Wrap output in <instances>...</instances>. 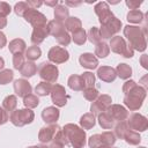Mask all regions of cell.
Listing matches in <instances>:
<instances>
[{
    "instance_id": "cell-1",
    "label": "cell",
    "mask_w": 148,
    "mask_h": 148,
    "mask_svg": "<svg viewBox=\"0 0 148 148\" xmlns=\"http://www.w3.org/2000/svg\"><path fill=\"white\" fill-rule=\"evenodd\" d=\"M123 92L125 94L124 104L131 110L136 111L142 106V103L147 96V90L143 89L133 80H128L123 86Z\"/></svg>"
},
{
    "instance_id": "cell-2",
    "label": "cell",
    "mask_w": 148,
    "mask_h": 148,
    "mask_svg": "<svg viewBox=\"0 0 148 148\" xmlns=\"http://www.w3.org/2000/svg\"><path fill=\"white\" fill-rule=\"evenodd\" d=\"M124 36L128 40L130 47L134 51L143 52L147 47V42H146V35L143 34L142 29L136 25H126L124 28Z\"/></svg>"
},
{
    "instance_id": "cell-3",
    "label": "cell",
    "mask_w": 148,
    "mask_h": 148,
    "mask_svg": "<svg viewBox=\"0 0 148 148\" xmlns=\"http://www.w3.org/2000/svg\"><path fill=\"white\" fill-rule=\"evenodd\" d=\"M64 133L66 134V138L68 140V143H71V146L73 148H83L86 145V132L83 128H81L80 126L75 125V124H66L62 127Z\"/></svg>"
},
{
    "instance_id": "cell-4",
    "label": "cell",
    "mask_w": 148,
    "mask_h": 148,
    "mask_svg": "<svg viewBox=\"0 0 148 148\" xmlns=\"http://www.w3.org/2000/svg\"><path fill=\"white\" fill-rule=\"evenodd\" d=\"M35 118V113L31 109H18V110H14L13 112H10L9 116V120L13 125L17 126V127H22L24 125L31 124L34 121Z\"/></svg>"
},
{
    "instance_id": "cell-5",
    "label": "cell",
    "mask_w": 148,
    "mask_h": 148,
    "mask_svg": "<svg viewBox=\"0 0 148 148\" xmlns=\"http://www.w3.org/2000/svg\"><path fill=\"white\" fill-rule=\"evenodd\" d=\"M37 72H38L39 77L43 81L49 82V83H56L59 77L58 67L51 62H46V61L40 62L37 67Z\"/></svg>"
},
{
    "instance_id": "cell-6",
    "label": "cell",
    "mask_w": 148,
    "mask_h": 148,
    "mask_svg": "<svg viewBox=\"0 0 148 148\" xmlns=\"http://www.w3.org/2000/svg\"><path fill=\"white\" fill-rule=\"evenodd\" d=\"M109 47L114 53H118V54H120L125 58H132L134 56V51L130 47V45L126 43L124 37H120V36H113L110 39Z\"/></svg>"
},
{
    "instance_id": "cell-7",
    "label": "cell",
    "mask_w": 148,
    "mask_h": 148,
    "mask_svg": "<svg viewBox=\"0 0 148 148\" xmlns=\"http://www.w3.org/2000/svg\"><path fill=\"white\" fill-rule=\"evenodd\" d=\"M121 25H123L121 24V21L114 16L113 18H111L110 21H108L105 24H102L101 25V29H99L101 38L111 39L117 32L120 31Z\"/></svg>"
},
{
    "instance_id": "cell-8",
    "label": "cell",
    "mask_w": 148,
    "mask_h": 148,
    "mask_svg": "<svg viewBox=\"0 0 148 148\" xmlns=\"http://www.w3.org/2000/svg\"><path fill=\"white\" fill-rule=\"evenodd\" d=\"M126 124L130 130L135 132H145L148 128V119L140 113H132L128 116Z\"/></svg>"
},
{
    "instance_id": "cell-9",
    "label": "cell",
    "mask_w": 148,
    "mask_h": 148,
    "mask_svg": "<svg viewBox=\"0 0 148 148\" xmlns=\"http://www.w3.org/2000/svg\"><path fill=\"white\" fill-rule=\"evenodd\" d=\"M50 95H51L52 103L56 106L61 108V106H65L66 105L67 99H68V95H67L66 89H65L64 86L56 83L54 86H52V89H51Z\"/></svg>"
},
{
    "instance_id": "cell-10",
    "label": "cell",
    "mask_w": 148,
    "mask_h": 148,
    "mask_svg": "<svg viewBox=\"0 0 148 148\" xmlns=\"http://www.w3.org/2000/svg\"><path fill=\"white\" fill-rule=\"evenodd\" d=\"M112 99H111V96L106 95V94H103V95H99L90 105V111L94 116H98L99 113L104 112L108 110V108L112 104L111 103Z\"/></svg>"
},
{
    "instance_id": "cell-11",
    "label": "cell",
    "mask_w": 148,
    "mask_h": 148,
    "mask_svg": "<svg viewBox=\"0 0 148 148\" xmlns=\"http://www.w3.org/2000/svg\"><path fill=\"white\" fill-rule=\"evenodd\" d=\"M47 58L53 64H64L69 59V53L65 47L52 46L47 52Z\"/></svg>"
},
{
    "instance_id": "cell-12",
    "label": "cell",
    "mask_w": 148,
    "mask_h": 148,
    "mask_svg": "<svg viewBox=\"0 0 148 148\" xmlns=\"http://www.w3.org/2000/svg\"><path fill=\"white\" fill-rule=\"evenodd\" d=\"M94 10H95V14L98 16V20H99V23L101 25L102 24H105L108 21H110L111 18L114 17L113 13L111 12L108 2L105 1H99L95 5L94 7Z\"/></svg>"
},
{
    "instance_id": "cell-13",
    "label": "cell",
    "mask_w": 148,
    "mask_h": 148,
    "mask_svg": "<svg viewBox=\"0 0 148 148\" xmlns=\"http://www.w3.org/2000/svg\"><path fill=\"white\" fill-rule=\"evenodd\" d=\"M24 20L28 22V23H30L31 25H32V28H35V27H40V25H46L47 24V18H46V16L43 14V13H40L39 10H37V9H32V8H30L25 14H24Z\"/></svg>"
},
{
    "instance_id": "cell-14",
    "label": "cell",
    "mask_w": 148,
    "mask_h": 148,
    "mask_svg": "<svg viewBox=\"0 0 148 148\" xmlns=\"http://www.w3.org/2000/svg\"><path fill=\"white\" fill-rule=\"evenodd\" d=\"M60 128L61 127L58 124H49L47 126L42 127L38 133V140L42 143H50Z\"/></svg>"
},
{
    "instance_id": "cell-15",
    "label": "cell",
    "mask_w": 148,
    "mask_h": 148,
    "mask_svg": "<svg viewBox=\"0 0 148 148\" xmlns=\"http://www.w3.org/2000/svg\"><path fill=\"white\" fill-rule=\"evenodd\" d=\"M106 112L109 113V116L113 119L114 123H120V121H125L127 119V117L130 116L128 114V111L126 110L125 106L120 105V104H111Z\"/></svg>"
},
{
    "instance_id": "cell-16",
    "label": "cell",
    "mask_w": 148,
    "mask_h": 148,
    "mask_svg": "<svg viewBox=\"0 0 148 148\" xmlns=\"http://www.w3.org/2000/svg\"><path fill=\"white\" fill-rule=\"evenodd\" d=\"M31 90H32V87L27 80L17 79V80L14 81V91H15L16 96L25 97L27 95L31 94Z\"/></svg>"
},
{
    "instance_id": "cell-17",
    "label": "cell",
    "mask_w": 148,
    "mask_h": 148,
    "mask_svg": "<svg viewBox=\"0 0 148 148\" xmlns=\"http://www.w3.org/2000/svg\"><path fill=\"white\" fill-rule=\"evenodd\" d=\"M97 77L104 82H113L117 77L116 69L110 66H102L97 69Z\"/></svg>"
},
{
    "instance_id": "cell-18",
    "label": "cell",
    "mask_w": 148,
    "mask_h": 148,
    "mask_svg": "<svg viewBox=\"0 0 148 148\" xmlns=\"http://www.w3.org/2000/svg\"><path fill=\"white\" fill-rule=\"evenodd\" d=\"M49 36L47 27L46 25H40V27H35L31 34V43L34 45H39L40 43L44 42V39Z\"/></svg>"
},
{
    "instance_id": "cell-19",
    "label": "cell",
    "mask_w": 148,
    "mask_h": 148,
    "mask_svg": "<svg viewBox=\"0 0 148 148\" xmlns=\"http://www.w3.org/2000/svg\"><path fill=\"white\" fill-rule=\"evenodd\" d=\"M79 62L82 67L88 68V69H95L98 66V59L95 57V54L89 53V52L82 53L79 58Z\"/></svg>"
},
{
    "instance_id": "cell-20",
    "label": "cell",
    "mask_w": 148,
    "mask_h": 148,
    "mask_svg": "<svg viewBox=\"0 0 148 148\" xmlns=\"http://www.w3.org/2000/svg\"><path fill=\"white\" fill-rule=\"evenodd\" d=\"M60 112L56 106H47L42 111V118L46 124H56L59 119Z\"/></svg>"
},
{
    "instance_id": "cell-21",
    "label": "cell",
    "mask_w": 148,
    "mask_h": 148,
    "mask_svg": "<svg viewBox=\"0 0 148 148\" xmlns=\"http://www.w3.org/2000/svg\"><path fill=\"white\" fill-rule=\"evenodd\" d=\"M46 27H47L49 35H52L54 38L60 36L61 34L66 32V29H65V25L62 24V22H59V21H56V20L49 21Z\"/></svg>"
},
{
    "instance_id": "cell-22",
    "label": "cell",
    "mask_w": 148,
    "mask_h": 148,
    "mask_svg": "<svg viewBox=\"0 0 148 148\" xmlns=\"http://www.w3.org/2000/svg\"><path fill=\"white\" fill-rule=\"evenodd\" d=\"M68 145V140L66 138V134L64 133L62 128H60L57 134L54 135V138L52 139V141L49 143L47 148H65V146Z\"/></svg>"
},
{
    "instance_id": "cell-23",
    "label": "cell",
    "mask_w": 148,
    "mask_h": 148,
    "mask_svg": "<svg viewBox=\"0 0 148 148\" xmlns=\"http://www.w3.org/2000/svg\"><path fill=\"white\" fill-rule=\"evenodd\" d=\"M53 15H54V18L56 21H59V22H64L66 21L68 17H69V9L68 7H66L65 5H57L54 7V12H53Z\"/></svg>"
},
{
    "instance_id": "cell-24",
    "label": "cell",
    "mask_w": 148,
    "mask_h": 148,
    "mask_svg": "<svg viewBox=\"0 0 148 148\" xmlns=\"http://www.w3.org/2000/svg\"><path fill=\"white\" fill-rule=\"evenodd\" d=\"M65 29L66 31H69V32H75L80 29H82V22L79 17H75V16H71L68 17L66 21H65Z\"/></svg>"
},
{
    "instance_id": "cell-25",
    "label": "cell",
    "mask_w": 148,
    "mask_h": 148,
    "mask_svg": "<svg viewBox=\"0 0 148 148\" xmlns=\"http://www.w3.org/2000/svg\"><path fill=\"white\" fill-rule=\"evenodd\" d=\"M25 42L21 38H15L13 40L9 42V45H8V49L9 51L13 53V54H16V53H22L25 51Z\"/></svg>"
},
{
    "instance_id": "cell-26",
    "label": "cell",
    "mask_w": 148,
    "mask_h": 148,
    "mask_svg": "<svg viewBox=\"0 0 148 148\" xmlns=\"http://www.w3.org/2000/svg\"><path fill=\"white\" fill-rule=\"evenodd\" d=\"M68 87L74 90V91H82L84 89V86H83V81L81 79V75H77V74H73L68 77Z\"/></svg>"
},
{
    "instance_id": "cell-27",
    "label": "cell",
    "mask_w": 148,
    "mask_h": 148,
    "mask_svg": "<svg viewBox=\"0 0 148 148\" xmlns=\"http://www.w3.org/2000/svg\"><path fill=\"white\" fill-rule=\"evenodd\" d=\"M20 73L23 77H31L37 73V65L34 61H25L21 67Z\"/></svg>"
},
{
    "instance_id": "cell-28",
    "label": "cell",
    "mask_w": 148,
    "mask_h": 148,
    "mask_svg": "<svg viewBox=\"0 0 148 148\" xmlns=\"http://www.w3.org/2000/svg\"><path fill=\"white\" fill-rule=\"evenodd\" d=\"M95 123H96V119H95V116L91 112L84 113L80 118V126L83 130H90V128H92L95 126Z\"/></svg>"
},
{
    "instance_id": "cell-29",
    "label": "cell",
    "mask_w": 148,
    "mask_h": 148,
    "mask_svg": "<svg viewBox=\"0 0 148 148\" xmlns=\"http://www.w3.org/2000/svg\"><path fill=\"white\" fill-rule=\"evenodd\" d=\"M98 124L104 130H110V128H112L114 126L113 119L109 116V113L106 111H104V112L98 114Z\"/></svg>"
},
{
    "instance_id": "cell-30",
    "label": "cell",
    "mask_w": 148,
    "mask_h": 148,
    "mask_svg": "<svg viewBox=\"0 0 148 148\" xmlns=\"http://www.w3.org/2000/svg\"><path fill=\"white\" fill-rule=\"evenodd\" d=\"M40 56H42V50H40L39 46H37V45L29 46V47L25 49V51H24V57L28 59V61H35V60H37Z\"/></svg>"
},
{
    "instance_id": "cell-31",
    "label": "cell",
    "mask_w": 148,
    "mask_h": 148,
    "mask_svg": "<svg viewBox=\"0 0 148 148\" xmlns=\"http://www.w3.org/2000/svg\"><path fill=\"white\" fill-rule=\"evenodd\" d=\"M16 106H17V97H16V95H8L2 101V108L7 112H13L14 110H16Z\"/></svg>"
},
{
    "instance_id": "cell-32",
    "label": "cell",
    "mask_w": 148,
    "mask_h": 148,
    "mask_svg": "<svg viewBox=\"0 0 148 148\" xmlns=\"http://www.w3.org/2000/svg\"><path fill=\"white\" fill-rule=\"evenodd\" d=\"M117 76H119L121 80H127L132 75V68L127 64H119L116 68Z\"/></svg>"
},
{
    "instance_id": "cell-33",
    "label": "cell",
    "mask_w": 148,
    "mask_h": 148,
    "mask_svg": "<svg viewBox=\"0 0 148 148\" xmlns=\"http://www.w3.org/2000/svg\"><path fill=\"white\" fill-rule=\"evenodd\" d=\"M51 89H52V84L51 83L42 81L35 87V92H36L37 96H47L51 92Z\"/></svg>"
},
{
    "instance_id": "cell-34",
    "label": "cell",
    "mask_w": 148,
    "mask_h": 148,
    "mask_svg": "<svg viewBox=\"0 0 148 148\" xmlns=\"http://www.w3.org/2000/svg\"><path fill=\"white\" fill-rule=\"evenodd\" d=\"M124 140L128 143V145H132V146H138L141 141V136L138 132L135 131H132V130H128L124 136Z\"/></svg>"
},
{
    "instance_id": "cell-35",
    "label": "cell",
    "mask_w": 148,
    "mask_h": 148,
    "mask_svg": "<svg viewBox=\"0 0 148 148\" xmlns=\"http://www.w3.org/2000/svg\"><path fill=\"white\" fill-rule=\"evenodd\" d=\"M143 18H145V14L139 9L130 10L127 13V16H126V20L130 23H141L143 21Z\"/></svg>"
},
{
    "instance_id": "cell-36",
    "label": "cell",
    "mask_w": 148,
    "mask_h": 148,
    "mask_svg": "<svg viewBox=\"0 0 148 148\" xmlns=\"http://www.w3.org/2000/svg\"><path fill=\"white\" fill-rule=\"evenodd\" d=\"M110 53V47L105 42H99L95 46V57L97 58H105Z\"/></svg>"
},
{
    "instance_id": "cell-37",
    "label": "cell",
    "mask_w": 148,
    "mask_h": 148,
    "mask_svg": "<svg viewBox=\"0 0 148 148\" xmlns=\"http://www.w3.org/2000/svg\"><path fill=\"white\" fill-rule=\"evenodd\" d=\"M87 39L92 43V44H98L101 42V34H99V29L97 27H91L89 29V31L87 32Z\"/></svg>"
},
{
    "instance_id": "cell-38",
    "label": "cell",
    "mask_w": 148,
    "mask_h": 148,
    "mask_svg": "<svg viewBox=\"0 0 148 148\" xmlns=\"http://www.w3.org/2000/svg\"><path fill=\"white\" fill-rule=\"evenodd\" d=\"M113 127H114V133H113V134H114V136L118 138V139H124L126 132L130 130L128 126H127V124H126V121L117 123Z\"/></svg>"
},
{
    "instance_id": "cell-39",
    "label": "cell",
    "mask_w": 148,
    "mask_h": 148,
    "mask_svg": "<svg viewBox=\"0 0 148 148\" xmlns=\"http://www.w3.org/2000/svg\"><path fill=\"white\" fill-rule=\"evenodd\" d=\"M71 38L76 45H83L86 43V40H87V32L83 29H80V30L73 32Z\"/></svg>"
},
{
    "instance_id": "cell-40",
    "label": "cell",
    "mask_w": 148,
    "mask_h": 148,
    "mask_svg": "<svg viewBox=\"0 0 148 148\" xmlns=\"http://www.w3.org/2000/svg\"><path fill=\"white\" fill-rule=\"evenodd\" d=\"M23 104H24V106L27 109H34V108L38 106V104H39L38 96L34 95V94L27 95L25 97H23Z\"/></svg>"
},
{
    "instance_id": "cell-41",
    "label": "cell",
    "mask_w": 148,
    "mask_h": 148,
    "mask_svg": "<svg viewBox=\"0 0 148 148\" xmlns=\"http://www.w3.org/2000/svg\"><path fill=\"white\" fill-rule=\"evenodd\" d=\"M99 135H101L102 142H103L105 146H108V147L111 148V147L116 143V136H114V134H113L112 132L106 131V132H103V133L99 134Z\"/></svg>"
},
{
    "instance_id": "cell-42",
    "label": "cell",
    "mask_w": 148,
    "mask_h": 148,
    "mask_svg": "<svg viewBox=\"0 0 148 148\" xmlns=\"http://www.w3.org/2000/svg\"><path fill=\"white\" fill-rule=\"evenodd\" d=\"M84 88H94L95 86V75L91 72H84L81 75Z\"/></svg>"
},
{
    "instance_id": "cell-43",
    "label": "cell",
    "mask_w": 148,
    "mask_h": 148,
    "mask_svg": "<svg viewBox=\"0 0 148 148\" xmlns=\"http://www.w3.org/2000/svg\"><path fill=\"white\" fill-rule=\"evenodd\" d=\"M82 91H83L82 92L83 94V97L87 101H90V102H94L99 96V91L96 88H84Z\"/></svg>"
},
{
    "instance_id": "cell-44",
    "label": "cell",
    "mask_w": 148,
    "mask_h": 148,
    "mask_svg": "<svg viewBox=\"0 0 148 148\" xmlns=\"http://www.w3.org/2000/svg\"><path fill=\"white\" fill-rule=\"evenodd\" d=\"M30 9V7L28 6V3L25 1H20V2H16L15 6H14V12L17 16H24V14Z\"/></svg>"
},
{
    "instance_id": "cell-45",
    "label": "cell",
    "mask_w": 148,
    "mask_h": 148,
    "mask_svg": "<svg viewBox=\"0 0 148 148\" xmlns=\"http://www.w3.org/2000/svg\"><path fill=\"white\" fill-rule=\"evenodd\" d=\"M14 79V73L12 69L0 71V84H7Z\"/></svg>"
},
{
    "instance_id": "cell-46",
    "label": "cell",
    "mask_w": 148,
    "mask_h": 148,
    "mask_svg": "<svg viewBox=\"0 0 148 148\" xmlns=\"http://www.w3.org/2000/svg\"><path fill=\"white\" fill-rule=\"evenodd\" d=\"M24 62H25V61H24V56H23L22 53L13 54V66H14L15 69L20 71Z\"/></svg>"
},
{
    "instance_id": "cell-47",
    "label": "cell",
    "mask_w": 148,
    "mask_h": 148,
    "mask_svg": "<svg viewBox=\"0 0 148 148\" xmlns=\"http://www.w3.org/2000/svg\"><path fill=\"white\" fill-rule=\"evenodd\" d=\"M101 145H104V143L102 142V139H101V135L99 134H94V135H91L88 139V146H89V148H97Z\"/></svg>"
},
{
    "instance_id": "cell-48",
    "label": "cell",
    "mask_w": 148,
    "mask_h": 148,
    "mask_svg": "<svg viewBox=\"0 0 148 148\" xmlns=\"http://www.w3.org/2000/svg\"><path fill=\"white\" fill-rule=\"evenodd\" d=\"M56 40L58 42V44H60V45H62V46H67L69 43H71V40H72V38H71V36H69V34L66 31V32H64V34H61L60 36H58L57 38H56Z\"/></svg>"
},
{
    "instance_id": "cell-49",
    "label": "cell",
    "mask_w": 148,
    "mask_h": 148,
    "mask_svg": "<svg viewBox=\"0 0 148 148\" xmlns=\"http://www.w3.org/2000/svg\"><path fill=\"white\" fill-rule=\"evenodd\" d=\"M10 12H12V8H10L9 3L5 2V1H0V16L7 17V15H9Z\"/></svg>"
},
{
    "instance_id": "cell-50",
    "label": "cell",
    "mask_w": 148,
    "mask_h": 148,
    "mask_svg": "<svg viewBox=\"0 0 148 148\" xmlns=\"http://www.w3.org/2000/svg\"><path fill=\"white\" fill-rule=\"evenodd\" d=\"M9 120V114L8 112L3 109V108H0V125L7 123Z\"/></svg>"
},
{
    "instance_id": "cell-51",
    "label": "cell",
    "mask_w": 148,
    "mask_h": 148,
    "mask_svg": "<svg viewBox=\"0 0 148 148\" xmlns=\"http://www.w3.org/2000/svg\"><path fill=\"white\" fill-rule=\"evenodd\" d=\"M141 3H142V1H133V0L126 1V6H127L130 9H132V10L138 9V8L141 6Z\"/></svg>"
},
{
    "instance_id": "cell-52",
    "label": "cell",
    "mask_w": 148,
    "mask_h": 148,
    "mask_svg": "<svg viewBox=\"0 0 148 148\" xmlns=\"http://www.w3.org/2000/svg\"><path fill=\"white\" fill-rule=\"evenodd\" d=\"M28 3V6L32 9H37L38 7H40L43 5V1H36V0H27L25 1Z\"/></svg>"
},
{
    "instance_id": "cell-53",
    "label": "cell",
    "mask_w": 148,
    "mask_h": 148,
    "mask_svg": "<svg viewBox=\"0 0 148 148\" xmlns=\"http://www.w3.org/2000/svg\"><path fill=\"white\" fill-rule=\"evenodd\" d=\"M140 64L142 65L143 68H148V56L147 54H142L141 58H140Z\"/></svg>"
},
{
    "instance_id": "cell-54",
    "label": "cell",
    "mask_w": 148,
    "mask_h": 148,
    "mask_svg": "<svg viewBox=\"0 0 148 148\" xmlns=\"http://www.w3.org/2000/svg\"><path fill=\"white\" fill-rule=\"evenodd\" d=\"M82 2L81 1H71V0H66L65 1V6L67 7V6H69V7H77V6H80Z\"/></svg>"
},
{
    "instance_id": "cell-55",
    "label": "cell",
    "mask_w": 148,
    "mask_h": 148,
    "mask_svg": "<svg viewBox=\"0 0 148 148\" xmlns=\"http://www.w3.org/2000/svg\"><path fill=\"white\" fill-rule=\"evenodd\" d=\"M6 44H7V38H6L5 34L0 31V49H2L3 46H6Z\"/></svg>"
},
{
    "instance_id": "cell-56",
    "label": "cell",
    "mask_w": 148,
    "mask_h": 148,
    "mask_svg": "<svg viewBox=\"0 0 148 148\" xmlns=\"http://www.w3.org/2000/svg\"><path fill=\"white\" fill-rule=\"evenodd\" d=\"M6 25H7V18L0 16V30H1L2 28H5Z\"/></svg>"
},
{
    "instance_id": "cell-57",
    "label": "cell",
    "mask_w": 148,
    "mask_h": 148,
    "mask_svg": "<svg viewBox=\"0 0 148 148\" xmlns=\"http://www.w3.org/2000/svg\"><path fill=\"white\" fill-rule=\"evenodd\" d=\"M43 3H45L46 6H50V7H56V6L58 5V0H52V1H45V2H43Z\"/></svg>"
},
{
    "instance_id": "cell-58",
    "label": "cell",
    "mask_w": 148,
    "mask_h": 148,
    "mask_svg": "<svg viewBox=\"0 0 148 148\" xmlns=\"http://www.w3.org/2000/svg\"><path fill=\"white\" fill-rule=\"evenodd\" d=\"M146 80H147V75H145V76L141 79V81H140V82L142 83V88L147 90V82H146Z\"/></svg>"
},
{
    "instance_id": "cell-59",
    "label": "cell",
    "mask_w": 148,
    "mask_h": 148,
    "mask_svg": "<svg viewBox=\"0 0 148 148\" xmlns=\"http://www.w3.org/2000/svg\"><path fill=\"white\" fill-rule=\"evenodd\" d=\"M28 148H47L45 145H37V146H30Z\"/></svg>"
},
{
    "instance_id": "cell-60",
    "label": "cell",
    "mask_w": 148,
    "mask_h": 148,
    "mask_svg": "<svg viewBox=\"0 0 148 148\" xmlns=\"http://www.w3.org/2000/svg\"><path fill=\"white\" fill-rule=\"evenodd\" d=\"M3 66H5V60H3V58L0 57V69H1V71H2Z\"/></svg>"
},
{
    "instance_id": "cell-61",
    "label": "cell",
    "mask_w": 148,
    "mask_h": 148,
    "mask_svg": "<svg viewBox=\"0 0 148 148\" xmlns=\"http://www.w3.org/2000/svg\"><path fill=\"white\" fill-rule=\"evenodd\" d=\"M139 148H146V147H139Z\"/></svg>"
}]
</instances>
